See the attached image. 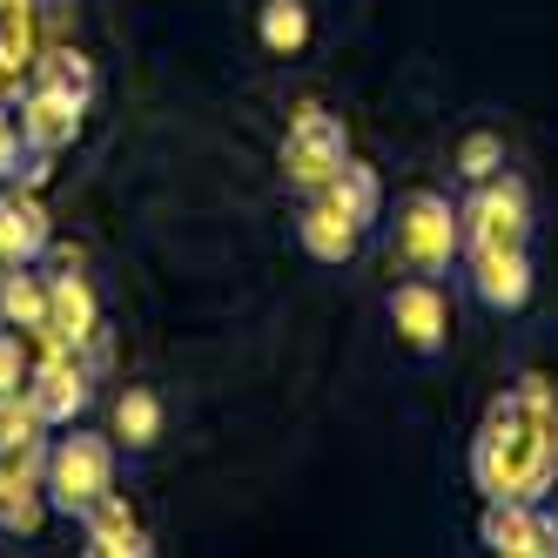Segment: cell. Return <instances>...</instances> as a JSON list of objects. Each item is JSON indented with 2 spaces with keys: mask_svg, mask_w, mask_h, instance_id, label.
I'll return each instance as SVG.
<instances>
[{
  "mask_svg": "<svg viewBox=\"0 0 558 558\" xmlns=\"http://www.w3.org/2000/svg\"><path fill=\"white\" fill-rule=\"evenodd\" d=\"M477 532H485V545L498 558H551L558 551V518L545 511V498L538 505L532 498H492Z\"/></svg>",
  "mask_w": 558,
  "mask_h": 558,
  "instance_id": "9c48e42d",
  "label": "cell"
},
{
  "mask_svg": "<svg viewBox=\"0 0 558 558\" xmlns=\"http://www.w3.org/2000/svg\"><path fill=\"white\" fill-rule=\"evenodd\" d=\"M162 424H169V411H162V390L129 384L122 397H114V424H108V437H114V445H122L129 458H148L155 445H162Z\"/></svg>",
  "mask_w": 558,
  "mask_h": 558,
  "instance_id": "2e32d148",
  "label": "cell"
},
{
  "mask_svg": "<svg viewBox=\"0 0 558 558\" xmlns=\"http://www.w3.org/2000/svg\"><path fill=\"white\" fill-rule=\"evenodd\" d=\"M390 250L411 276H451V263H464V222L437 189H411L404 203H397Z\"/></svg>",
  "mask_w": 558,
  "mask_h": 558,
  "instance_id": "3957f363",
  "label": "cell"
},
{
  "mask_svg": "<svg viewBox=\"0 0 558 558\" xmlns=\"http://www.w3.org/2000/svg\"><path fill=\"white\" fill-rule=\"evenodd\" d=\"M34 337H41V350H88L101 337V296L74 263H61L48 276V324Z\"/></svg>",
  "mask_w": 558,
  "mask_h": 558,
  "instance_id": "ba28073f",
  "label": "cell"
},
{
  "mask_svg": "<svg viewBox=\"0 0 558 558\" xmlns=\"http://www.w3.org/2000/svg\"><path fill=\"white\" fill-rule=\"evenodd\" d=\"M95 364H101V337L88 350H41V364L27 371V404L48 417V430H68L95 404Z\"/></svg>",
  "mask_w": 558,
  "mask_h": 558,
  "instance_id": "8992f818",
  "label": "cell"
},
{
  "mask_svg": "<svg viewBox=\"0 0 558 558\" xmlns=\"http://www.w3.org/2000/svg\"><path fill=\"white\" fill-rule=\"evenodd\" d=\"M41 464H34V458H0V532H14V538L41 532V511H48Z\"/></svg>",
  "mask_w": 558,
  "mask_h": 558,
  "instance_id": "5bb4252c",
  "label": "cell"
},
{
  "mask_svg": "<svg viewBox=\"0 0 558 558\" xmlns=\"http://www.w3.org/2000/svg\"><path fill=\"white\" fill-rule=\"evenodd\" d=\"M384 316H390L397 350L417 356V364H437V356L451 350V303H445L437 276H404V283L384 296Z\"/></svg>",
  "mask_w": 558,
  "mask_h": 558,
  "instance_id": "5b68a950",
  "label": "cell"
},
{
  "mask_svg": "<svg viewBox=\"0 0 558 558\" xmlns=\"http://www.w3.org/2000/svg\"><path fill=\"white\" fill-rule=\"evenodd\" d=\"M114 458H122V445H114V437H95V430H82V424H68V437H54V445H48V464H41L48 511H61V518H74V525H82V511L114 492Z\"/></svg>",
  "mask_w": 558,
  "mask_h": 558,
  "instance_id": "7a4b0ae2",
  "label": "cell"
},
{
  "mask_svg": "<svg viewBox=\"0 0 558 558\" xmlns=\"http://www.w3.org/2000/svg\"><path fill=\"white\" fill-rule=\"evenodd\" d=\"M256 34H263L269 54H303L310 48V8H303V0H263Z\"/></svg>",
  "mask_w": 558,
  "mask_h": 558,
  "instance_id": "ffe728a7",
  "label": "cell"
},
{
  "mask_svg": "<svg viewBox=\"0 0 558 558\" xmlns=\"http://www.w3.org/2000/svg\"><path fill=\"white\" fill-rule=\"evenodd\" d=\"M343 162H350L343 122H337V114H324V108H303L296 122H290V135H283V182L296 195H324Z\"/></svg>",
  "mask_w": 558,
  "mask_h": 558,
  "instance_id": "52a82bcc",
  "label": "cell"
},
{
  "mask_svg": "<svg viewBox=\"0 0 558 558\" xmlns=\"http://www.w3.org/2000/svg\"><path fill=\"white\" fill-rule=\"evenodd\" d=\"M0 324L34 337L48 324V276L34 263H0Z\"/></svg>",
  "mask_w": 558,
  "mask_h": 558,
  "instance_id": "e0dca14e",
  "label": "cell"
},
{
  "mask_svg": "<svg viewBox=\"0 0 558 558\" xmlns=\"http://www.w3.org/2000/svg\"><path fill=\"white\" fill-rule=\"evenodd\" d=\"M464 290L492 316L532 303V250H464Z\"/></svg>",
  "mask_w": 558,
  "mask_h": 558,
  "instance_id": "30bf717a",
  "label": "cell"
},
{
  "mask_svg": "<svg viewBox=\"0 0 558 558\" xmlns=\"http://www.w3.org/2000/svg\"><path fill=\"white\" fill-rule=\"evenodd\" d=\"M27 350H21V330H8L0 324V397H14V390H27Z\"/></svg>",
  "mask_w": 558,
  "mask_h": 558,
  "instance_id": "603a6c76",
  "label": "cell"
},
{
  "mask_svg": "<svg viewBox=\"0 0 558 558\" xmlns=\"http://www.w3.org/2000/svg\"><path fill=\"white\" fill-rule=\"evenodd\" d=\"M48 243H54L48 209L34 203V189L8 182V195H0V263H41Z\"/></svg>",
  "mask_w": 558,
  "mask_h": 558,
  "instance_id": "7c38bea8",
  "label": "cell"
},
{
  "mask_svg": "<svg viewBox=\"0 0 558 558\" xmlns=\"http://www.w3.org/2000/svg\"><path fill=\"white\" fill-rule=\"evenodd\" d=\"M14 114H21V142L34 148V155H61L74 135H82V101L74 95H61V88H48V82H27L21 88V101H14Z\"/></svg>",
  "mask_w": 558,
  "mask_h": 558,
  "instance_id": "8fae6325",
  "label": "cell"
},
{
  "mask_svg": "<svg viewBox=\"0 0 558 558\" xmlns=\"http://www.w3.org/2000/svg\"><path fill=\"white\" fill-rule=\"evenodd\" d=\"M82 532H88V551H95V558H148V551H155V538L135 525V511H129L122 492L95 498V505L82 511Z\"/></svg>",
  "mask_w": 558,
  "mask_h": 558,
  "instance_id": "4fadbf2b",
  "label": "cell"
},
{
  "mask_svg": "<svg viewBox=\"0 0 558 558\" xmlns=\"http://www.w3.org/2000/svg\"><path fill=\"white\" fill-rule=\"evenodd\" d=\"M505 169V135L498 129H471L458 142V182H492Z\"/></svg>",
  "mask_w": 558,
  "mask_h": 558,
  "instance_id": "7402d4cb",
  "label": "cell"
},
{
  "mask_svg": "<svg viewBox=\"0 0 558 558\" xmlns=\"http://www.w3.org/2000/svg\"><path fill=\"white\" fill-rule=\"evenodd\" d=\"M471 485L492 498H545L558 485V384L525 371L511 377L471 437Z\"/></svg>",
  "mask_w": 558,
  "mask_h": 558,
  "instance_id": "6da1fadb",
  "label": "cell"
},
{
  "mask_svg": "<svg viewBox=\"0 0 558 558\" xmlns=\"http://www.w3.org/2000/svg\"><path fill=\"white\" fill-rule=\"evenodd\" d=\"M0 458H48V417L27 404V390L0 397Z\"/></svg>",
  "mask_w": 558,
  "mask_h": 558,
  "instance_id": "d6986e66",
  "label": "cell"
},
{
  "mask_svg": "<svg viewBox=\"0 0 558 558\" xmlns=\"http://www.w3.org/2000/svg\"><path fill=\"white\" fill-rule=\"evenodd\" d=\"M296 243H303V256H316V263H350L356 243H364V229H356V222L330 203V195H303Z\"/></svg>",
  "mask_w": 558,
  "mask_h": 558,
  "instance_id": "9a60e30c",
  "label": "cell"
},
{
  "mask_svg": "<svg viewBox=\"0 0 558 558\" xmlns=\"http://www.w3.org/2000/svg\"><path fill=\"white\" fill-rule=\"evenodd\" d=\"M464 222V250H532V189L511 169L492 182H471V203L458 209Z\"/></svg>",
  "mask_w": 558,
  "mask_h": 558,
  "instance_id": "277c9868",
  "label": "cell"
},
{
  "mask_svg": "<svg viewBox=\"0 0 558 558\" xmlns=\"http://www.w3.org/2000/svg\"><path fill=\"white\" fill-rule=\"evenodd\" d=\"M34 82H48V88H61V95H74V101H95V61L82 54V48H41V61H34Z\"/></svg>",
  "mask_w": 558,
  "mask_h": 558,
  "instance_id": "44dd1931",
  "label": "cell"
},
{
  "mask_svg": "<svg viewBox=\"0 0 558 558\" xmlns=\"http://www.w3.org/2000/svg\"><path fill=\"white\" fill-rule=\"evenodd\" d=\"M324 195H330V203H337L356 229H371V222L384 216V182H377V169H371V162H356V155L330 175V189H324Z\"/></svg>",
  "mask_w": 558,
  "mask_h": 558,
  "instance_id": "ac0fdd59",
  "label": "cell"
}]
</instances>
